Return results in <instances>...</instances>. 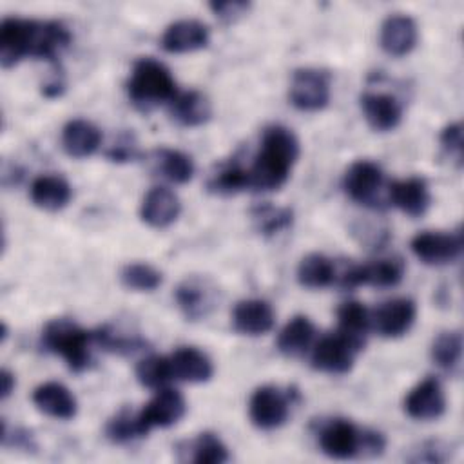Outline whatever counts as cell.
I'll return each instance as SVG.
<instances>
[{"label":"cell","instance_id":"obj_1","mask_svg":"<svg viewBox=\"0 0 464 464\" xmlns=\"http://www.w3.org/2000/svg\"><path fill=\"white\" fill-rule=\"evenodd\" d=\"M69 42L71 33L62 22L9 16L0 24V62L4 69L24 58L49 60L58 65V56Z\"/></svg>","mask_w":464,"mask_h":464},{"label":"cell","instance_id":"obj_2","mask_svg":"<svg viewBox=\"0 0 464 464\" xmlns=\"http://www.w3.org/2000/svg\"><path fill=\"white\" fill-rule=\"evenodd\" d=\"M299 158V141L285 125H270L263 130L261 145L248 170V188L272 192L281 188Z\"/></svg>","mask_w":464,"mask_h":464},{"label":"cell","instance_id":"obj_3","mask_svg":"<svg viewBox=\"0 0 464 464\" xmlns=\"http://www.w3.org/2000/svg\"><path fill=\"white\" fill-rule=\"evenodd\" d=\"M91 344H96L92 332L82 328L67 317L51 319L42 332V348L49 353L60 355L74 373L91 368Z\"/></svg>","mask_w":464,"mask_h":464},{"label":"cell","instance_id":"obj_4","mask_svg":"<svg viewBox=\"0 0 464 464\" xmlns=\"http://www.w3.org/2000/svg\"><path fill=\"white\" fill-rule=\"evenodd\" d=\"M127 94L138 109L150 111L161 103H170L178 89L169 67L160 60L145 56L132 65L127 80Z\"/></svg>","mask_w":464,"mask_h":464},{"label":"cell","instance_id":"obj_5","mask_svg":"<svg viewBox=\"0 0 464 464\" xmlns=\"http://www.w3.org/2000/svg\"><path fill=\"white\" fill-rule=\"evenodd\" d=\"M330 72L317 67L295 69L290 82L288 98L299 111L315 112L330 102Z\"/></svg>","mask_w":464,"mask_h":464},{"label":"cell","instance_id":"obj_6","mask_svg":"<svg viewBox=\"0 0 464 464\" xmlns=\"http://www.w3.org/2000/svg\"><path fill=\"white\" fill-rule=\"evenodd\" d=\"M362 431L348 419H328L317 430V442L330 459L348 460L362 455Z\"/></svg>","mask_w":464,"mask_h":464},{"label":"cell","instance_id":"obj_7","mask_svg":"<svg viewBox=\"0 0 464 464\" xmlns=\"http://www.w3.org/2000/svg\"><path fill=\"white\" fill-rule=\"evenodd\" d=\"M290 408L292 395L270 384L256 388L248 401V415L252 424L265 431L283 426L288 420Z\"/></svg>","mask_w":464,"mask_h":464},{"label":"cell","instance_id":"obj_8","mask_svg":"<svg viewBox=\"0 0 464 464\" xmlns=\"http://www.w3.org/2000/svg\"><path fill=\"white\" fill-rule=\"evenodd\" d=\"M462 232H440L424 230L413 236L410 248L413 256L430 266H444L460 257L462 252Z\"/></svg>","mask_w":464,"mask_h":464},{"label":"cell","instance_id":"obj_9","mask_svg":"<svg viewBox=\"0 0 464 464\" xmlns=\"http://www.w3.org/2000/svg\"><path fill=\"white\" fill-rule=\"evenodd\" d=\"M382 185L384 174L381 167L370 160L353 161L343 176V188L348 198L366 207H377Z\"/></svg>","mask_w":464,"mask_h":464},{"label":"cell","instance_id":"obj_10","mask_svg":"<svg viewBox=\"0 0 464 464\" xmlns=\"http://www.w3.org/2000/svg\"><path fill=\"white\" fill-rule=\"evenodd\" d=\"M187 411L185 397L172 388H160L156 395L138 411V420L145 435L152 428H169L183 419Z\"/></svg>","mask_w":464,"mask_h":464},{"label":"cell","instance_id":"obj_11","mask_svg":"<svg viewBox=\"0 0 464 464\" xmlns=\"http://www.w3.org/2000/svg\"><path fill=\"white\" fill-rule=\"evenodd\" d=\"M357 350L341 335L332 334L321 337L312 348V366L330 375H344L353 368Z\"/></svg>","mask_w":464,"mask_h":464},{"label":"cell","instance_id":"obj_12","mask_svg":"<svg viewBox=\"0 0 464 464\" xmlns=\"http://www.w3.org/2000/svg\"><path fill=\"white\" fill-rule=\"evenodd\" d=\"M404 411L415 420H435L446 411V395L435 377L422 379L404 399Z\"/></svg>","mask_w":464,"mask_h":464},{"label":"cell","instance_id":"obj_13","mask_svg":"<svg viewBox=\"0 0 464 464\" xmlns=\"http://www.w3.org/2000/svg\"><path fill=\"white\" fill-rule=\"evenodd\" d=\"M417 317V306L408 297H395L382 303L372 314V326L379 335L395 339L410 332Z\"/></svg>","mask_w":464,"mask_h":464},{"label":"cell","instance_id":"obj_14","mask_svg":"<svg viewBox=\"0 0 464 464\" xmlns=\"http://www.w3.org/2000/svg\"><path fill=\"white\" fill-rule=\"evenodd\" d=\"M210 42V29L196 18H181L167 25L161 34V47L167 53H192L207 47Z\"/></svg>","mask_w":464,"mask_h":464},{"label":"cell","instance_id":"obj_15","mask_svg":"<svg viewBox=\"0 0 464 464\" xmlns=\"http://www.w3.org/2000/svg\"><path fill=\"white\" fill-rule=\"evenodd\" d=\"M366 123L377 132H388L399 127L402 120V103L395 94L368 91L359 98Z\"/></svg>","mask_w":464,"mask_h":464},{"label":"cell","instance_id":"obj_16","mask_svg":"<svg viewBox=\"0 0 464 464\" xmlns=\"http://www.w3.org/2000/svg\"><path fill=\"white\" fill-rule=\"evenodd\" d=\"M276 324V314L265 299H243L232 310V326L236 332L250 337L268 334Z\"/></svg>","mask_w":464,"mask_h":464},{"label":"cell","instance_id":"obj_17","mask_svg":"<svg viewBox=\"0 0 464 464\" xmlns=\"http://www.w3.org/2000/svg\"><path fill=\"white\" fill-rule=\"evenodd\" d=\"M419 38L417 24L411 16L395 13L384 18L381 25L379 42L384 53L390 56H404L408 54L415 45Z\"/></svg>","mask_w":464,"mask_h":464},{"label":"cell","instance_id":"obj_18","mask_svg":"<svg viewBox=\"0 0 464 464\" xmlns=\"http://www.w3.org/2000/svg\"><path fill=\"white\" fill-rule=\"evenodd\" d=\"M388 196L393 207L410 218H420L426 214L431 203L430 188L426 179L411 176L406 179H397L390 183Z\"/></svg>","mask_w":464,"mask_h":464},{"label":"cell","instance_id":"obj_19","mask_svg":"<svg viewBox=\"0 0 464 464\" xmlns=\"http://www.w3.org/2000/svg\"><path fill=\"white\" fill-rule=\"evenodd\" d=\"M181 210L179 198L167 187H152L140 205V218L143 223L154 228H165L172 225Z\"/></svg>","mask_w":464,"mask_h":464},{"label":"cell","instance_id":"obj_20","mask_svg":"<svg viewBox=\"0 0 464 464\" xmlns=\"http://www.w3.org/2000/svg\"><path fill=\"white\" fill-rule=\"evenodd\" d=\"M33 402L47 417L60 420H71L76 417L78 411V402L72 392L65 384L56 381L36 386L33 392Z\"/></svg>","mask_w":464,"mask_h":464},{"label":"cell","instance_id":"obj_21","mask_svg":"<svg viewBox=\"0 0 464 464\" xmlns=\"http://www.w3.org/2000/svg\"><path fill=\"white\" fill-rule=\"evenodd\" d=\"M174 297L188 321L203 319L214 306V288L201 277H190L179 283Z\"/></svg>","mask_w":464,"mask_h":464},{"label":"cell","instance_id":"obj_22","mask_svg":"<svg viewBox=\"0 0 464 464\" xmlns=\"http://www.w3.org/2000/svg\"><path fill=\"white\" fill-rule=\"evenodd\" d=\"M102 145V130L89 120H69L62 129V147L71 158L92 156Z\"/></svg>","mask_w":464,"mask_h":464},{"label":"cell","instance_id":"obj_23","mask_svg":"<svg viewBox=\"0 0 464 464\" xmlns=\"http://www.w3.org/2000/svg\"><path fill=\"white\" fill-rule=\"evenodd\" d=\"M169 361H170L172 377L183 382H192V384L207 382L214 373V366L208 355L194 346L178 348L169 357Z\"/></svg>","mask_w":464,"mask_h":464},{"label":"cell","instance_id":"obj_24","mask_svg":"<svg viewBox=\"0 0 464 464\" xmlns=\"http://www.w3.org/2000/svg\"><path fill=\"white\" fill-rule=\"evenodd\" d=\"M31 201L47 212H58L65 208L72 198V188L67 179L56 174L38 176L29 188Z\"/></svg>","mask_w":464,"mask_h":464},{"label":"cell","instance_id":"obj_25","mask_svg":"<svg viewBox=\"0 0 464 464\" xmlns=\"http://www.w3.org/2000/svg\"><path fill=\"white\" fill-rule=\"evenodd\" d=\"M339 332L357 352L366 344L368 332L372 328V314L359 301H346L337 310Z\"/></svg>","mask_w":464,"mask_h":464},{"label":"cell","instance_id":"obj_26","mask_svg":"<svg viewBox=\"0 0 464 464\" xmlns=\"http://www.w3.org/2000/svg\"><path fill=\"white\" fill-rule=\"evenodd\" d=\"M170 116L183 127H199L212 116V105L201 91L178 92L169 103Z\"/></svg>","mask_w":464,"mask_h":464},{"label":"cell","instance_id":"obj_27","mask_svg":"<svg viewBox=\"0 0 464 464\" xmlns=\"http://www.w3.org/2000/svg\"><path fill=\"white\" fill-rule=\"evenodd\" d=\"M315 339V326L306 315H294L277 334V350L286 357L304 355Z\"/></svg>","mask_w":464,"mask_h":464},{"label":"cell","instance_id":"obj_28","mask_svg":"<svg viewBox=\"0 0 464 464\" xmlns=\"http://www.w3.org/2000/svg\"><path fill=\"white\" fill-rule=\"evenodd\" d=\"M152 158L156 170L172 183L181 185L190 181L194 176V161L188 154L181 150L161 147L152 152Z\"/></svg>","mask_w":464,"mask_h":464},{"label":"cell","instance_id":"obj_29","mask_svg":"<svg viewBox=\"0 0 464 464\" xmlns=\"http://www.w3.org/2000/svg\"><path fill=\"white\" fill-rule=\"evenodd\" d=\"M335 279V265L323 254L312 252L297 265V281L310 290L326 288Z\"/></svg>","mask_w":464,"mask_h":464},{"label":"cell","instance_id":"obj_30","mask_svg":"<svg viewBox=\"0 0 464 464\" xmlns=\"http://www.w3.org/2000/svg\"><path fill=\"white\" fill-rule=\"evenodd\" d=\"M431 361L444 372H455L462 357V334L459 330L440 332L430 348Z\"/></svg>","mask_w":464,"mask_h":464},{"label":"cell","instance_id":"obj_31","mask_svg":"<svg viewBox=\"0 0 464 464\" xmlns=\"http://www.w3.org/2000/svg\"><path fill=\"white\" fill-rule=\"evenodd\" d=\"M120 281L134 292H152L163 283V274L149 263H127L120 270Z\"/></svg>","mask_w":464,"mask_h":464},{"label":"cell","instance_id":"obj_32","mask_svg":"<svg viewBox=\"0 0 464 464\" xmlns=\"http://www.w3.org/2000/svg\"><path fill=\"white\" fill-rule=\"evenodd\" d=\"M190 460L196 464H223L230 460V453L216 433L203 431L190 442Z\"/></svg>","mask_w":464,"mask_h":464},{"label":"cell","instance_id":"obj_33","mask_svg":"<svg viewBox=\"0 0 464 464\" xmlns=\"http://www.w3.org/2000/svg\"><path fill=\"white\" fill-rule=\"evenodd\" d=\"M136 379L141 386L150 390L165 388L172 377L170 361L163 355H147L136 364Z\"/></svg>","mask_w":464,"mask_h":464},{"label":"cell","instance_id":"obj_34","mask_svg":"<svg viewBox=\"0 0 464 464\" xmlns=\"http://www.w3.org/2000/svg\"><path fill=\"white\" fill-rule=\"evenodd\" d=\"M105 435L114 444H125V442L147 437L140 426L138 413H132L127 408L120 410L112 419H109L105 426Z\"/></svg>","mask_w":464,"mask_h":464},{"label":"cell","instance_id":"obj_35","mask_svg":"<svg viewBox=\"0 0 464 464\" xmlns=\"http://www.w3.org/2000/svg\"><path fill=\"white\" fill-rule=\"evenodd\" d=\"M207 187L214 194H236L239 190L248 188V170L236 163L225 165L210 176Z\"/></svg>","mask_w":464,"mask_h":464},{"label":"cell","instance_id":"obj_36","mask_svg":"<svg viewBox=\"0 0 464 464\" xmlns=\"http://www.w3.org/2000/svg\"><path fill=\"white\" fill-rule=\"evenodd\" d=\"M252 218L256 227L261 234L272 236L285 230L292 223V210L286 207H274V205H259L252 210Z\"/></svg>","mask_w":464,"mask_h":464},{"label":"cell","instance_id":"obj_37","mask_svg":"<svg viewBox=\"0 0 464 464\" xmlns=\"http://www.w3.org/2000/svg\"><path fill=\"white\" fill-rule=\"evenodd\" d=\"M440 145L442 149L453 158L459 165L462 163V125L460 121H453L446 125L440 132Z\"/></svg>","mask_w":464,"mask_h":464},{"label":"cell","instance_id":"obj_38","mask_svg":"<svg viewBox=\"0 0 464 464\" xmlns=\"http://www.w3.org/2000/svg\"><path fill=\"white\" fill-rule=\"evenodd\" d=\"M208 7L212 9V13L225 24H232L236 20H239L241 16H245L250 9V2H243V0H227V2H212L208 4Z\"/></svg>","mask_w":464,"mask_h":464},{"label":"cell","instance_id":"obj_39","mask_svg":"<svg viewBox=\"0 0 464 464\" xmlns=\"http://www.w3.org/2000/svg\"><path fill=\"white\" fill-rule=\"evenodd\" d=\"M451 455V450L448 444L440 440H428L419 450H415V455L410 457V460L415 462H444Z\"/></svg>","mask_w":464,"mask_h":464},{"label":"cell","instance_id":"obj_40","mask_svg":"<svg viewBox=\"0 0 464 464\" xmlns=\"http://www.w3.org/2000/svg\"><path fill=\"white\" fill-rule=\"evenodd\" d=\"M105 156L111 161H132L134 158H138V147H136L134 140L129 134H125L114 145L109 147Z\"/></svg>","mask_w":464,"mask_h":464},{"label":"cell","instance_id":"obj_41","mask_svg":"<svg viewBox=\"0 0 464 464\" xmlns=\"http://www.w3.org/2000/svg\"><path fill=\"white\" fill-rule=\"evenodd\" d=\"M14 386H16L14 373H13L11 370L4 368V370L0 372V395H2V399H4V401L13 393Z\"/></svg>","mask_w":464,"mask_h":464}]
</instances>
